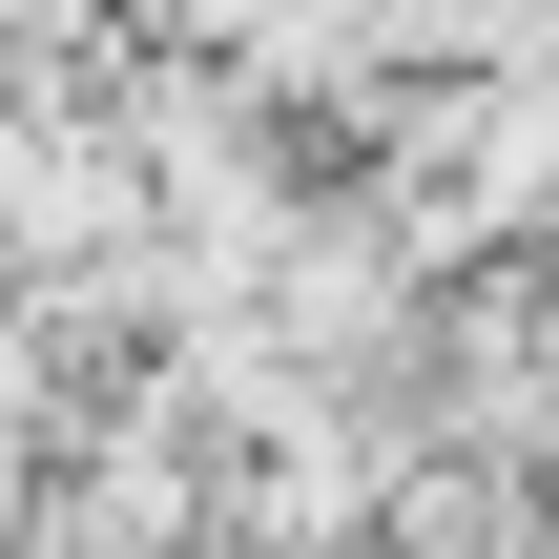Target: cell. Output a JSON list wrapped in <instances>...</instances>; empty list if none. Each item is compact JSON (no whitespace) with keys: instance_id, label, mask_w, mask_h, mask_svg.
<instances>
[{"instance_id":"cell-1","label":"cell","mask_w":559,"mask_h":559,"mask_svg":"<svg viewBox=\"0 0 559 559\" xmlns=\"http://www.w3.org/2000/svg\"><path fill=\"white\" fill-rule=\"evenodd\" d=\"M539 539H559V519H539Z\"/></svg>"}]
</instances>
